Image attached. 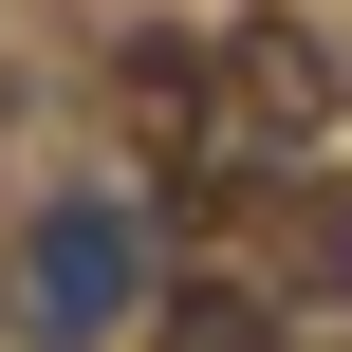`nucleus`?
<instances>
[{"instance_id": "nucleus-1", "label": "nucleus", "mask_w": 352, "mask_h": 352, "mask_svg": "<svg viewBox=\"0 0 352 352\" xmlns=\"http://www.w3.org/2000/svg\"><path fill=\"white\" fill-rule=\"evenodd\" d=\"M130 297H148L130 204H111V186H56V204H37V241H19V334H37V352H93Z\"/></svg>"}, {"instance_id": "nucleus-2", "label": "nucleus", "mask_w": 352, "mask_h": 352, "mask_svg": "<svg viewBox=\"0 0 352 352\" xmlns=\"http://www.w3.org/2000/svg\"><path fill=\"white\" fill-rule=\"evenodd\" d=\"M204 223H241V278H260L278 316H352V186H334V167L278 148V167H241Z\"/></svg>"}, {"instance_id": "nucleus-3", "label": "nucleus", "mask_w": 352, "mask_h": 352, "mask_svg": "<svg viewBox=\"0 0 352 352\" xmlns=\"http://www.w3.org/2000/svg\"><path fill=\"white\" fill-rule=\"evenodd\" d=\"M148 352H278V297H260V278H186Z\"/></svg>"}]
</instances>
